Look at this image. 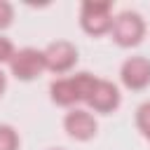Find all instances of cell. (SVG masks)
Masks as SVG:
<instances>
[{
    "label": "cell",
    "instance_id": "cell-1",
    "mask_svg": "<svg viewBox=\"0 0 150 150\" xmlns=\"http://www.w3.org/2000/svg\"><path fill=\"white\" fill-rule=\"evenodd\" d=\"M108 9H110L108 2H87L82 7V26L94 35L105 33L112 26V19L108 16Z\"/></svg>",
    "mask_w": 150,
    "mask_h": 150
},
{
    "label": "cell",
    "instance_id": "cell-4",
    "mask_svg": "<svg viewBox=\"0 0 150 150\" xmlns=\"http://www.w3.org/2000/svg\"><path fill=\"white\" fill-rule=\"evenodd\" d=\"M42 56H45V66L52 68V70H56V73L68 70V68L75 63V59H77L75 47L68 45V42H54Z\"/></svg>",
    "mask_w": 150,
    "mask_h": 150
},
{
    "label": "cell",
    "instance_id": "cell-2",
    "mask_svg": "<svg viewBox=\"0 0 150 150\" xmlns=\"http://www.w3.org/2000/svg\"><path fill=\"white\" fill-rule=\"evenodd\" d=\"M112 35L120 45H136L143 35V23L138 19V14H120L115 19V26H112Z\"/></svg>",
    "mask_w": 150,
    "mask_h": 150
},
{
    "label": "cell",
    "instance_id": "cell-5",
    "mask_svg": "<svg viewBox=\"0 0 150 150\" xmlns=\"http://www.w3.org/2000/svg\"><path fill=\"white\" fill-rule=\"evenodd\" d=\"M122 80L131 89H141L150 82V63L145 59H131L122 68Z\"/></svg>",
    "mask_w": 150,
    "mask_h": 150
},
{
    "label": "cell",
    "instance_id": "cell-8",
    "mask_svg": "<svg viewBox=\"0 0 150 150\" xmlns=\"http://www.w3.org/2000/svg\"><path fill=\"white\" fill-rule=\"evenodd\" d=\"M52 96H54V101H56V103H61V105H68V103L80 101V91H77L75 77H73V80L54 82V84H52Z\"/></svg>",
    "mask_w": 150,
    "mask_h": 150
},
{
    "label": "cell",
    "instance_id": "cell-6",
    "mask_svg": "<svg viewBox=\"0 0 150 150\" xmlns=\"http://www.w3.org/2000/svg\"><path fill=\"white\" fill-rule=\"evenodd\" d=\"M89 103H91L96 110L108 112V110H112V108L120 103V94H117V89H115L110 82H96V89H94V94L89 96Z\"/></svg>",
    "mask_w": 150,
    "mask_h": 150
},
{
    "label": "cell",
    "instance_id": "cell-11",
    "mask_svg": "<svg viewBox=\"0 0 150 150\" xmlns=\"http://www.w3.org/2000/svg\"><path fill=\"white\" fill-rule=\"evenodd\" d=\"M12 19V7L7 2H0V28H5Z\"/></svg>",
    "mask_w": 150,
    "mask_h": 150
},
{
    "label": "cell",
    "instance_id": "cell-13",
    "mask_svg": "<svg viewBox=\"0 0 150 150\" xmlns=\"http://www.w3.org/2000/svg\"><path fill=\"white\" fill-rule=\"evenodd\" d=\"M2 89H5V75L0 73V91H2Z\"/></svg>",
    "mask_w": 150,
    "mask_h": 150
},
{
    "label": "cell",
    "instance_id": "cell-12",
    "mask_svg": "<svg viewBox=\"0 0 150 150\" xmlns=\"http://www.w3.org/2000/svg\"><path fill=\"white\" fill-rule=\"evenodd\" d=\"M12 56V45L5 40V38H0V61H5V59H9Z\"/></svg>",
    "mask_w": 150,
    "mask_h": 150
},
{
    "label": "cell",
    "instance_id": "cell-3",
    "mask_svg": "<svg viewBox=\"0 0 150 150\" xmlns=\"http://www.w3.org/2000/svg\"><path fill=\"white\" fill-rule=\"evenodd\" d=\"M45 68V56L35 49H23L12 59V73L21 80H30L35 77L40 70Z\"/></svg>",
    "mask_w": 150,
    "mask_h": 150
},
{
    "label": "cell",
    "instance_id": "cell-10",
    "mask_svg": "<svg viewBox=\"0 0 150 150\" xmlns=\"http://www.w3.org/2000/svg\"><path fill=\"white\" fill-rule=\"evenodd\" d=\"M138 127L150 136V103L141 105V110H138Z\"/></svg>",
    "mask_w": 150,
    "mask_h": 150
},
{
    "label": "cell",
    "instance_id": "cell-9",
    "mask_svg": "<svg viewBox=\"0 0 150 150\" xmlns=\"http://www.w3.org/2000/svg\"><path fill=\"white\" fill-rule=\"evenodd\" d=\"M16 148V134L9 127H0V150H14Z\"/></svg>",
    "mask_w": 150,
    "mask_h": 150
},
{
    "label": "cell",
    "instance_id": "cell-7",
    "mask_svg": "<svg viewBox=\"0 0 150 150\" xmlns=\"http://www.w3.org/2000/svg\"><path fill=\"white\" fill-rule=\"evenodd\" d=\"M66 129H68L70 136H75V138H89V136L96 131V122H94L87 112L75 110V112H70V115L66 117Z\"/></svg>",
    "mask_w": 150,
    "mask_h": 150
}]
</instances>
